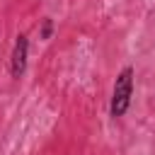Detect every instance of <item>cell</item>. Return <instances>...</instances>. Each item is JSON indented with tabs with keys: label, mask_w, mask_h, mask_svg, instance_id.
I'll use <instances>...</instances> for the list:
<instances>
[{
	"label": "cell",
	"mask_w": 155,
	"mask_h": 155,
	"mask_svg": "<svg viewBox=\"0 0 155 155\" xmlns=\"http://www.w3.org/2000/svg\"><path fill=\"white\" fill-rule=\"evenodd\" d=\"M131 97H133V68L126 65L121 68V73L116 75V82H114V92H111V116L119 119L128 111L131 107Z\"/></svg>",
	"instance_id": "6da1fadb"
},
{
	"label": "cell",
	"mask_w": 155,
	"mask_h": 155,
	"mask_svg": "<svg viewBox=\"0 0 155 155\" xmlns=\"http://www.w3.org/2000/svg\"><path fill=\"white\" fill-rule=\"evenodd\" d=\"M27 58H29V39H27V34H17L15 48H12V58H10V73H12L15 80H19L24 75Z\"/></svg>",
	"instance_id": "7a4b0ae2"
},
{
	"label": "cell",
	"mask_w": 155,
	"mask_h": 155,
	"mask_svg": "<svg viewBox=\"0 0 155 155\" xmlns=\"http://www.w3.org/2000/svg\"><path fill=\"white\" fill-rule=\"evenodd\" d=\"M51 34H53V19H51V17H44L39 36H41V39H51Z\"/></svg>",
	"instance_id": "3957f363"
}]
</instances>
